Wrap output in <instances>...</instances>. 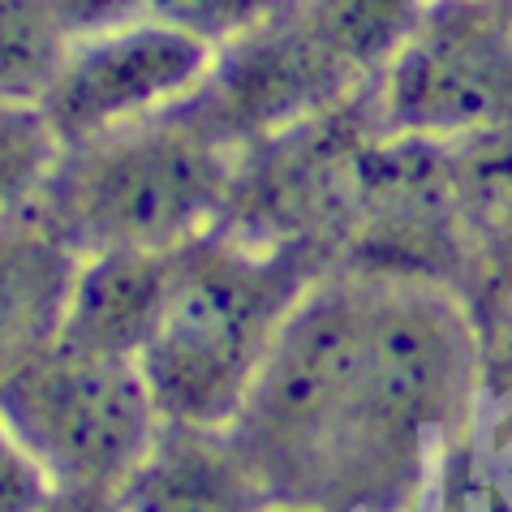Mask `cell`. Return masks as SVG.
Here are the masks:
<instances>
[{"label":"cell","instance_id":"cell-6","mask_svg":"<svg viewBox=\"0 0 512 512\" xmlns=\"http://www.w3.org/2000/svg\"><path fill=\"white\" fill-rule=\"evenodd\" d=\"M177 250H95L82 254L78 276L56 345L95 358H130L147 353L155 327L164 319L168 284H173Z\"/></svg>","mask_w":512,"mask_h":512},{"label":"cell","instance_id":"cell-8","mask_svg":"<svg viewBox=\"0 0 512 512\" xmlns=\"http://www.w3.org/2000/svg\"><path fill=\"white\" fill-rule=\"evenodd\" d=\"M302 26L353 78L383 74L431 0H289Z\"/></svg>","mask_w":512,"mask_h":512},{"label":"cell","instance_id":"cell-12","mask_svg":"<svg viewBox=\"0 0 512 512\" xmlns=\"http://www.w3.org/2000/svg\"><path fill=\"white\" fill-rule=\"evenodd\" d=\"M48 9L69 35V44L147 18V0H48Z\"/></svg>","mask_w":512,"mask_h":512},{"label":"cell","instance_id":"cell-11","mask_svg":"<svg viewBox=\"0 0 512 512\" xmlns=\"http://www.w3.org/2000/svg\"><path fill=\"white\" fill-rule=\"evenodd\" d=\"M284 0H147V18L177 26L207 48H233L272 18Z\"/></svg>","mask_w":512,"mask_h":512},{"label":"cell","instance_id":"cell-7","mask_svg":"<svg viewBox=\"0 0 512 512\" xmlns=\"http://www.w3.org/2000/svg\"><path fill=\"white\" fill-rule=\"evenodd\" d=\"M259 478L233 431L164 422L151 457L117 487L121 512H254Z\"/></svg>","mask_w":512,"mask_h":512},{"label":"cell","instance_id":"cell-5","mask_svg":"<svg viewBox=\"0 0 512 512\" xmlns=\"http://www.w3.org/2000/svg\"><path fill=\"white\" fill-rule=\"evenodd\" d=\"M216 56V48L177 26L138 18L117 31L74 39L39 108L65 147H78L198 99Z\"/></svg>","mask_w":512,"mask_h":512},{"label":"cell","instance_id":"cell-14","mask_svg":"<svg viewBox=\"0 0 512 512\" xmlns=\"http://www.w3.org/2000/svg\"><path fill=\"white\" fill-rule=\"evenodd\" d=\"M44 512H121V500L108 487H56Z\"/></svg>","mask_w":512,"mask_h":512},{"label":"cell","instance_id":"cell-9","mask_svg":"<svg viewBox=\"0 0 512 512\" xmlns=\"http://www.w3.org/2000/svg\"><path fill=\"white\" fill-rule=\"evenodd\" d=\"M69 52L48 0H5V104H39Z\"/></svg>","mask_w":512,"mask_h":512},{"label":"cell","instance_id":"cell-3","mask_svg":"<svg viewBox=\"0 0 512 512\" xmlns=\"http://www.w3.org/2000/svg\"><path fill=\"white\" fill-rule=\"evenodd\" d=\"M5 426L56 487L117 491L160 439V405L142 366L65 345L18 353L5 379Z\"/></svg>","mask_w":512,"mask_h":512},{"label":"cell","instance_id":"cell-10","mask_svg":"<svg viewBox=\"0 0 512 512\" xmlns=\"http://www.w3.org/2000/svg\"><path fill=\"white\" fill-rule=\"evenodd\" d=\"M65 142L39 104H5V207L18 211L52 181Z\"/></svg>","mask_w":512,"mask_h":512},{"label":"cell","instance_id":"cell-13","mask_svg":"<svg viewBox=\"0 0 512 512\" xmlns=\"http://www.w3.org/2000/svg\"><path fill=\"white\" fill-rule=\"evenodd\" d=\"M52 495L56 478L48 474V465L5 435V512H44Z\"/></svg>","mask_w":512,"mask_h":512},{"label":"cell","instance_id":"cell-1","mask_svg":"<svg viewBox=\"0 0 512 512\" xmlns=\"http://www.w3.org/2000/svg\"><path fill=\"white\" fill-rule=\"evenodd\" d=\"M233 194L229 134L190 99L151 121L65 147L39 198L9 216L44 220L78 254L181 250L207 237Z\"/></svg>","mask_w":512,"mask_h":512},{"label":"cell","instance_id":"cell-4","mask_svg":"<svg viewBox=\"0 0 512 512\" xmlns=\"http://www.w3.org/2000/svg\"><path fill=\"white\" fill-rule=\"evenodd\" d=\"M388 138H478L512 125V26L482 0H431L383 69Z\"/></svg>","mask_w":512,"mask_h":512},{"label":"cell","instance_id":"cell-2","mask_svg":"<svg viewBox=\"0 0 512 512\" xmlns=\"http://www.w3.org/2000/svg\"><path fill=\"white\" fill-rule=\"evenodd\" d=\"M310 289L289 246L198 237L173 254L164 319L138 358L164 422L233 431L246 396Z\"/></svg>","mask_w":512,"mask_h":512}]
</instances>
